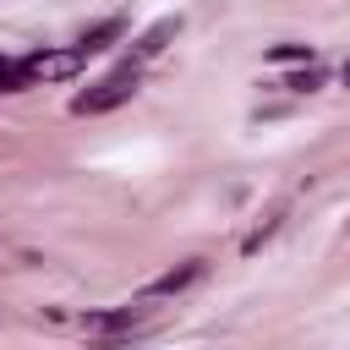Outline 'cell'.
I'll return each instance as SVG.
<instances>
[{"label": "cell", "mask_w": 350, "mask_h": 350, "mask_svg": "<svg viewBox=\"0 0 350 350\" xmlns=\"http://www.w3.org/2000/svg\"><path fill=\"white\" fill-rule=\"evenodd\" d=\"M131 93H137V66H120V71L98 77L88 93H77V98H71V109H77V115H109V109H120Z\"/></svg>", "instance_id": "obj_1"}, {"label": "cell", "mask_w": 350, "mask_h": 350, "mask_svg": "<svg viewBox=\"0 0 350 350\" xmlns=\"http://www.w3.org/2000/svg\"><path fill=\"white\" fill-rule=\"evenodd\" d=\"M82 66H88V49H82V44H71V49H38V55L22 60V77H27V82H66V77H77Z\"/></svg>", "instance_id": "obj_2"}, {"label": "cell", "mask_w": 350, "mask_h": 350, "mask_svg": "<svg viewBox=\"0 0 350 350\" xmlns=\"http://www.w3.org/2000/svg\"><path fill=\"white\" fill-rule=\"evenodd\" d=\"M202 279V262L191 257V262H180V268H170V273H159L148 290H142V301H170V295H180V290H191Z\"/></svg>", "instance_id": "obj_3"}, {"label": "cell", "mask_w": 350, "mask_h": 350, "mask_svg": "<svg viewBox=\"0 0 350 350\" xmlns=\"http://www.w3.org/2000/svg\"><path fill=\"white\" fill-rule=\"evenodd\" d=\"M175 27H180L175 16H164L159 27H148V33H142V44H137V55H159V49H164V38H175Z\"/></svg>", "instance_id": "obj_4"}, {"label": "cell", "mask_w": 350, "mask_h": 350, "mask_svg": "<svg viewBox=\"0 0 350 350\" xmlns=\"http://www.w3.org/2000/svg\"><path fill=\"white\" fill-rule=\"evenodd\" d=\"M115 33H120V22H115V16H109V22H98V27H93V33H88V38H82V49H88V55H93V49H104V38H115Z\"/></svg>", "instance_id": "obj_5"}, {"label": "cell", "mask_w": 350, "mask_h": 350, "mask_svg": "<svg viewBox=\"0 0 350 350\" xmlns=\"http://www.w3.org/2000/svg\"><path fill=\"white\" fill-rule=\"evenodd\" d=\"M268 60H273V66H295V60H312V49H306V44H279Z\"/></svg>", "instance_id": "obj_6"}, {"label": "cell", "mask_w": 350, "mask_h": 350, "mask_svg": "<svg viewBox=\"0 0 350 350\" xmlns=\"http://www.w3.org/2000/svg\"><path fill=\"white\" fill-rule=\"evenodd\" d=\"M279 88H290V93H312V88H317V71H312V66H306V71H301V77H284V82H279Z\"/></svg>", "instance_id": "obj_7"}, {"label": "cell", "mask_w": 350, "mask_h": 350, "mask_svg": "<svg viewBox=\"0 0 350 350\" xmlns=\"http://www.w3.org/2000/svg\"><path fill=\"white\" fill-rule=\"evenodd\" d=\"M22 82H27V77H22V66H5V60H0V93H16Z\"/></svg>", "instance_id": "obj_8"}, {"label": "cell", "mask_w": 350, "mask_h": 350, "mask_svg": "<svg viewBox=\"0 0 350 350\" xmlns=\"http://www.w3.org/2000/svg\"><path fill=\"white\" fill-rule=\"evenodd\" d=\"M345 88H350V60H345Z\"/></svg>", "instance_id": "obj_9"}]
</instances>
